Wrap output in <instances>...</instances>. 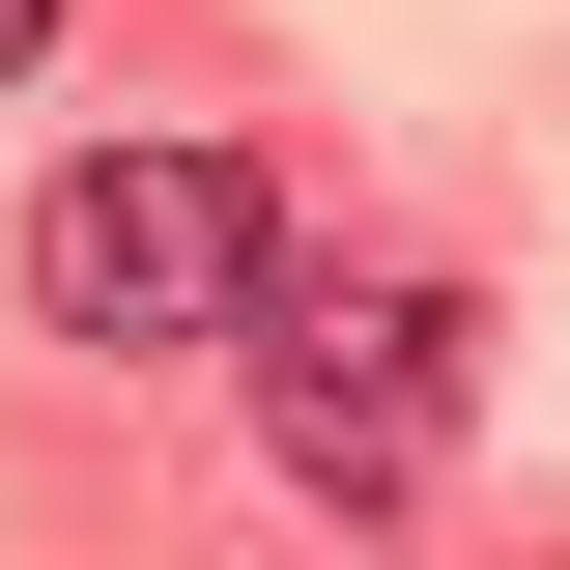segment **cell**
Returning <instances> with one entry per match:
<instances>
[{"label":"cell","instance_id":"cell-1","mask_svg":"<svg viewBox=\"0 0 570 570\" xmlns=\"http://www.w3.org/2000/svg\"><path fill=\"white\" fill-rule=\"evenodd\" d=\"M228 371H257L285 513H400L428 456H456V371H485V314H456L428 257H285L257 314H228Z\"/></svg>","mask_w":570,"mask_h":570},{"label":"cell","instance_id":"cell-2","mask_svg":"<svg viewBox=\"0 0 570 570\" xmlns=\"http://www.w3.org/2000/svg\"><path fill=\"white\" fill-rule=\"evenodd\" d=\"M257 285H285V171L257 142H86L29 200V314L58 343H228Z\"/></svg>","mask_w":570,"mask_h":570},{"label":"cell","instance_id":"cell-3","mask_svg":"<svg viewBox=\"0 0 570 570\" xmlns=\"http://www.w3.org/2000/svg\"><path fill=\"white\" fill-rule=\"evenodd\" d=\"M29 58H58V0H0V86H29Z\"/></svg>","mask_w":570,"mask_h":570}]
</instances>
